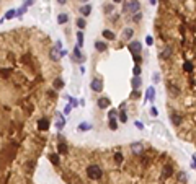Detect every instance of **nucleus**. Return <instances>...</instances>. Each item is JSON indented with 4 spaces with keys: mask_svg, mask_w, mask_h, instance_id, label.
<instances>
[{
    "mask_svg": "<svg viewBox=\"0 0 196 184\" xmlns=\"http://www.w3.org/2000/svg\"><path fill=\"white\" fill-rule=\"evenodd\" d=\"M16 16V10H8L3 16V20H12V18H15Z\"/></svg>",
    "mask_w": 196,
    "mask_h": 184,
    "instance_id": "nucleus-30",
    "label": "nucleus"
},
{
    "mask_svg": "<svg viewBox=\"0 0 196 184\" xmlns=\"http://www.w3.org/2000/svg\"><path fill=\"white\" fill-rule=\"evenodd\" d=\"M49 57H51V60L59 62V60H60V51L57 49V47H52V49H51V52H49Z\"/></svg>",
    "mask_w": 196,
    "mask_h": 184,
    "instance_id": "nucleus-10",
    "label": "nucleus"
},
{
    "mask_svg": "<svg viewBox=\"0 0 196 184\" xmlns=\"http://www.w3.org/2000/svg\"><path fill=\"white\" fill-rule=\"evenodd\" d=\"M103 38H105V39H111V41H113L116 38V34L113 33V31H110V30H105V31H103Z\"/></svg>",
    "mask_w": 196,
    "mask_h": 184,
    "instance_id": "nucleus-24",
    "label": "nucleus"
},
{
    "mask_svg": "<svg viewBox=\"0 0 196 184\" xmlns=\"http://www.w3.org/2000/svg\"><path fill=\"white\" fill-rule=\"evenodd\" d=\"M92 90L93 91H96V93H100V91H103V80L101 78H93L90 83Z\"/></svg>",
    "mask_w": 196,
    "mask_h": 184,
    "instance_id": "nucleus-6",
    "label": "nucleus"
},
{
    "mask_svg": "<svg viewBox=\"0 0 196 184\" xmlns=\"http://www.w3.org/2000/svg\"><path fill=\"white\" fill-rule=\"evenodd\" d=\"M79 11H80V15L83 16V18H87V16H88V15L92 13V5L85 3L83 7H80V10H79Z\"/></svg>",
    "mask_w": 196,
    "mask_h": 184,
    "instance_id": "nucleus-13",
    "label": "nucleus"
},
{
    "mask_svg": "<svg viewBox=\"0 0 196 184\" xmlns=\"http://www.w3.org/2000/svg\"><path fill=\"white\" fill-rule=\"evenodd\" d=\"M115 161L118 164H121V163H123V155H121V153H115Z\"/></svg>",
    "mask_w": 196,
    "mask_h": 184,
    "instance_id": "nucleus-37",
    "label": "nucleus"
},
{
    "mask_svg": "<svg viewBox=\"0 0 196 184\" xmlns=\"http://www.w3.org/2000/svg\"><path fill=\"white\" fill-rule=\"evenodd\" d=\"M128 49H129L131 54H141L142 52V44L139 41H131L129 46H128Z\"/></svg>",
    "mask_w": 196,
    "mask_h": 184,
    "instance_id": "nucleus-4",
    "label": "nucleus"
},
{
    "mask_svg": "<svg viewBox=\"0 0 196 184\" xmlns=\"http://www.w3.org/2000/svg\"><path fill=\"white\" fill-rule=\"evenodd\" d=\"M151 113H152V116H159V111H157L155 108H154V106L151 108Z\"/></svg>",
    "mask_w": 196,
    "mask_h": 184,
    "instance_id": "nucleus-44",
    "label": "nucleus"
},
{
    "mask_svg": "<svg viewBox=\"0 0 196 184\" xmlns=\"http://www.w3.org/2000/svg\"><path fill=\"white\" fill-rule=\"evenodd\" d=\"M176 179H178L180 183H186V173L185 171H178V173H176Z\"/></svg>",
    "mask_w": 196,
    "mask_h": 184,
    "instance_id": "nucleus-29",
    "label": "nucleus"
},
{
    "mask_svg": "<svg viewBox=\"0 0 196 184\" xmlns=\"http://www.w3.org/2000/svg\"><path fill=\"white\" fill-rule=\"evenodd\" d=\"M75 25H77V28H79V30H85V26H87L85 18H83V16H82V18H79V20L75 21Z\"/></svg>",
    "mask_w": 196,
    "mask_h": 184,
    "instance_id": "nucleus-23",
    "label": "nucleus"
},
{
    "mask_svg": "<svg viewBox=\"0 0 196 184\" xmlns=\"http://www.w3.org/2000/svg\"><path fill=\"white\" fill-rule=\"evenodd\" d=\"M96 104H98V108H100V109H106V108H110L111 101H110V98H106V96H101V98H98Z\"/></svg>",
    "mask_w": 196,
    "mask_h": 184,
    "instance_id": "nucleus-8",
    "label": "nucleus"
},
{
    "mask_svg": "<svg viewBox=\"0 0 196 184\" xmlns=\"http://www.w3.org/2000/svg\"><path fill=\"white\" fill-rule=\"evenodd\" d=\"M95 49L98 52H106L108 51V44H106L105 41H95Z\"/></svg>",
    "mask_w": 196,
    "mask_h": 184,
    "instance_id": "nucleus-11",
    "label": "nucleus"
},
{
    "mask_svg": "<svg viewBox=\"0 0 196 184\" xmlns=\"http://www.w3.org/2000/svg\"><path fill=\"white\" fill-rule=\"evenodd\" d=\"M87 176L90 179H93V181H98V179H101V176H103V171H101V168L98 164H90V166L87 168Z\"/></svg>",
    "mask_w": 196,
    "mask_h": 184,
    "instance_id": "nucleus-1",
    "label": "nucleus"
},
{
    "mask_svg": "<svg viewBox=\"0 0 196 184\" xmlns=\"http://www.w3.org/2000/svg\"><path fill=\"white\" fill-rule=\"evenodd\" d=\"M54 47H57V49H62V41H57V42H56V46H54Z\"/></svg>",
    "mask_w": 196,
    "mask_h": 184,
    "instance_id": "nucleus-46",
    "label": "nucleus"
},
{
    "mask_svg": "<svg viewBox=\"0 0 196 184\" xmlns=\"http://www.w3.org/2000/svg\"><path fill=\"white\" fill-rule=\"evenodd\" d=\"M35 2H36V0H26V2H25V5H26V7H30V5H33Z\"/></svg>",
    "mask_w": 196,
    "mask_h": 184,
    "instance_id": "nucleus-47",
    "label": "nucleus"
},
{
    "mask_svg": "<svg viewBox=\"0 0 196 184\" xmlns=\"http://www.w3.org/2000/svg\"><path fill=\"white\" fill-rule=\"evenodd\" d=\"M77 46H79V47L83 46V33H82V30L77 33Z\"/></svg>",
    "mask_w": 196,
    "mask_h": 184,
    "instance_id": "nucleus-27",
    "label": "nucleus"
},
{
    "mask_svg": "<svg viewBox=\"0 0 196 184\" xmlns=\"http://www.w3.org/2000/svg\"><path fill=\"white\" fill-rule=\"evenodd\" d=\"M92 127H93V125H92L90 122H80L79 127H77V130H79V132H87V130H92Z\"/></svg>",
    "mask_w": 196,
    "mask_h": 184,
    "instance_id": "nucleus-16",
    "label": "nucleus"
},
{
    "mask_svg": "<svg viewBox=\"0 0 196 184\" xmlns=\"http://www.w3.org/2000/svg\"><path fill=\"white\" fill-rule=\"evenodd\" d=\"M113 2H115V3H119V2H121V0H113Z\"/></svg>",
    "mask_w": 196,
    "mask_h": 184,
    "instance_id": "nucleus-51",
    "label": "nucleus"
},
{
    "mask_svg": "<svg viewBox=\"0 0 196 184\" xmlns=\"http://www.w3.org/2000/svg\"><path fill=\"white\" fill-rule=\"evenodd\" d=\"M108 117H110V119H118V111H116V109H110Z\"/></svg>",
    "mask_w": 196,
    "mask_h": 184,
    "instance_id": "nucleus-34",
    "label": "nucleus"
},
{
    "mask_svg": "<svg viewBox=\"0 0 196 184\" xmlns=\"http://www.w3.org/2000/svg\"><path fill=\"white\" fill-rule=\"evenodd\" d=\"M172 57V47L170 46H165L160 52V59H170Z\"/></svg>",
    "mask_w": 196,
    "mask_h": 184,
    "instance_id": "nucleus-14",
    "label": "nucleus"
},
{
    "mask_svg": "<svg viewBox=\"0 0 196 184\" xmlns=\"http://www.w3.org/2000/svg\"><path fill=\"white\" fill-rule=\"evenodd\" d=\"M193 69H195V67H193V62H191V60H186L185 64H183V70H185V72H188V73H191V72H193Z\"/></svg>",
    "mask_w": 196,
    "mask_h": 184,
    "instance_id": "nucleus-22",
    "label": "nucleus"
},
{
    "mask_svg": "<svg viewBox=\"0 0 196 184\" xmlns=\"http://www.w3.org/2000/svg\"><path fill=\"white\" fill-rule=\"evenodd\" d=\"M173 174V168H172L170 164H167V166H163V171H162V181H165V179H168Z\"/></svg>",
    "mask_w": 196,
    "mask_h": 184,
    "instance_id": "nucleus-9",
    "label": "nucleus"
},
{
    "mask_svg": "<svg viewBox=\"0 0 196 184\" xmlns=\"http://www.w3.org/2000/svg\"><path fill=\"white\" fill-rule=\"evenodd\" d=\"M141 10V3L139 0H128L123 5V13H136Z\"/></svg>",
    "mask_w": 196,
    "mask_h": 184,
    "instance_id": "nucleus-2",
    "label": "nucleus"
},
{
    "mask_svg": "<svg viewBox=\"0 0 196 184\" xmlns=\"http://www.w3.org/2000/svg\"><path fill=\"white\" fill-rule=\"evenodd\" d=\"M80 2H83V3H88V0H80Z\"/></svg>",
    "mask_w": 196,
    "mask_h": 184,
    "instance_id": "nucleus-52",
    "label": "nucleus"
},
{
    "mask_svg": "<svg viewBox=\"0 0 196 184\" xmlns=\"http://www.w3.org/2000/svg\"><path fill=\"white\" fill-rule=\"evenodd\" d=\"M79 106H85V100H80V101H79Z\"/></svg>",
    "mask_w": 196,
    "mask_h": 184,
    "instance_id": "nucleus-49",
    "label": "nucleus"
},
{
    "mask_svg": "<svg viewBox=\"0 0 196 184\" xmlns=\"http://www.w3.org/2000/svg\"><path fill=\"white\" fill-rule=\"evenodd\" d=\"M57 122H56V127H57V130H62L65 125V117H62V114H57Z\"/></svg>",
    "mask_w": 196,
    "mask_h": 184,
    "instance_id": "nucleus-18",
    "label": "nucleus"
},
{
    "mask_svg": "<svg viewBox=\"0 0 196 184\" xmlns=\"http://www.w3.org/2000/svg\"><path fill=\"white\" fill-rule=\"evenodd\" d=\"M67 98H69V103H71L72 108H77V106H79V101H77L75 98H72V96H67Z\"/></svg>",
    "mask_w": 196,
    "mask_h": 184,
    "instance_id": "nucleus-36",
    "label": "nucleus"
},
{
    "mask_svg": "<svg viewBox=\"0 0 196 184\" xmlns=\"http://www.w3.org/2000/svg\"><path fill=\"white\" fill-rule=\"evenodd\" d=\"M132 20H134V21H141L142 20V13H141V11H136L134 16H132Z\"/></svg>",
    "mask_w": 196,
    "mask_h": 184,
    "instance_id": "nucleus-38",
    "label": "nucleus"
},
{
    "mask_svg": "<svg viewBox=\"0 0 196 184\" xmlns=\"http://www.w3.org/2000/svg\"><path fill=\"white\" fill-rule=\"evenodd\" d=\"M134 125H136L139 130H144V124H142L141 121H136V122H134Z\"/></svg>",
    "mask_w": 196,
    "mask_h": 184,
    "instance_id": "nucleus-40",
    "label": "nucleus"
},
{
    "mask_svg": "<svg viewBox=\"0 0 196 184\" xmlns=\"http://www.w3.org/2000/svg\"><path fill=\"white\" fill-rule=\"evenodd\" d=\"M118 119H119V122H128V114H126V111H121V113H118Z\"/></svg>",
    "mask_w": 196,
    "mask_h": 184,
    "instance_id": "nucleus-28",
    "label": "nucleus"
},
{
    "mask_svg": "<svg viewBox=\"0 0 196 184\" xmlns=\"http://www.w3.org/2000/svg\"><path fill=\"white\" fill-rule=\"evenodd\" d=\"M131 152H132V155H136V156H139V155L144 153V145H142V142H134V144H131Z\"/></svg>",
    "mask_w": 196,
    "mask_h": 184,
    "instance_id": "nucleus-5",
    "label": "nucleus"
},
{
    "mask_svg": "<svg viewBox=\"0 0 196 184\" xmlns=\"http://www.w3.org/2000/svg\"><path fill=\"white\" fill-rule=\"evenodd\" d=\"M52 85H54V88H56V90L64 88V80L59 77V78H56V80H54V83H52Z\"/></svg>",
    "mask_w": 196,
    "mask_h": 184,
    "instance_id": "nucleus-25",
    "label": "nucleus"
},
{
    "mask_svg": "<svg viewBox=\"0 0 196 184\" xmlns=\"http://www.w3.org/2000/svg\"><path fill=\"white\" fill-rule=\"evenodd\" d=\"M168 88H170V93H172V96H176L178 93H180V90L178 88H175L173 85H168Z\"/></svg>",
    "mask_w": 196,
    "mask_h": 184,
    "instance_id": "nucleus-35",
    "label": "nucleus"
},
{
    "mask_svg": "<svg viewBox=\"0 0 196 184\" xmlns=\"http://www.w3.org/2000/svg\"><path fill=\"white\" fill-rule=\"evenodd\" d=\"M108 125H110V129H111V130H118V122H116V119H110Z\"/></svg>",
    "mask_w": 196,
    "mask_h": 184,
    "instance_id": "nucleus-31",
    "label": "nucleus"
},
{
    "mask_svg": "<svg viewBox=\"0 0 196 184\" xmlns=\"http://www.w3.org/2000/svg\"><path fill=\"white\" fill-rule=\"evenodd\" d=\"M132 36H134V30H132V28H126V30L123 31V38H124V39H131Z\"/></svg>",
    "mask_w": 196,
    "mask_h": 184,
    "instance_id": "nucleus-20",
    "label": "nucleus"
},
{
    "mask_svg": "<svg viewBox=\"0 0 196 184\" xmlns=\"http://www.w3.org/2000/svg\"><path fill=\"white\" fill-rule=\"evenodd\" d=\"M132 59L136 64H141V54H132Z\"/></svg>",
    "mask_w": 196,
    "mask_h": 184,
    "instance_id": "nucleus-39",
    "label": "nucleus"
},
{
    "mask_svg": "<svg viewBox=\"0 0 196 184\" xmlns=\"http://www.w3.org/2000/svg\"><path fill=\"white\" fill-rule=\"evenodd\" d=\"M131 85H132V90H139V88H141V85H142L141 75H139V77H134V78H132V82H131Z\"/></svg>",
    "mask_w": 196,
    "mask_h": 184,
    "instance_id": "nucleus-17",
    "label": "nucleus"
},
{
    "mask_svg": "<svg viewBox=\"0 0 196 184\" xmlns=\"http://www.w3.org/2000/svg\"><path fill=\"white\" fill-rule=\"evenodd\" d=\"M71 111H72V106H71V104H67V106L64 108V114H69Z\"/></svg>",
    "mask_w": 196,
    "mask_h": 184,
    "instance_id": "nucleus-43",
    "label": "nucleus"
},
{
    "mask_svg": "<svg viewBox=\"0 0 196 184\" xmlns=\"http://www.w3.org/2000/svg\"><path fill=\"white\" fill-rule=\"evenodd\" d=\"M170 117H172V122H173L175 125H180L181 124V116L180 114H172Z\"/></svg>",
    "mask_w": 196,
    "mask_h": 184,
    "instance_id": "nucleus-26",
    "label": "nucleus"
},
{
    "mask_svg": "<svg viewBox=\"0 0 196 184\" xmlns=\"http://www.w3.org/2000/svg\"><path fill=\"white\" fill-rule=\"evenodd\" d=\"M69 21V15L67 13H59V16H57V23L59 25H64V23H67Z\"/></svg>",
    "mask_w": 196,
    "mask_h": 184,
    "instance_id": "nucleus-19",
    "label": "nucleus"
},
{
    "mask_svg": "<svg viewBox=\"0 0 196 184\" xmlns=\"http://www.w3.org/2000/svg\"><path fill=\"white\" fill-rule=\"evenodd\" d=\"M67 152H69L67 144H65V142H59V144H57V153H59V155H65Z\"/></svg>",
    "mask_w": 196,
    "mask_h": 184,
    "instance_id": "nucleus-15",
    "label": "nucleus"
},
{
    "mask_svg": "<svg viewBox=\"0 0 196 184\" xmlns=\"http://www.w3.org/2000/svg\"><path fill=\"white\" fill-rule=\"evenodd\" d=\"M57 3H59V5H65V3H67V0H57Z\"/></svg>",
    "mask_w": 196,
    "mask_h": 184,
    "instance_id": "nucleus-48",
    "label": "nucleus"
},
{
    "mask_svg": "<svg viewBox=\"0 0 196 184\" xmlns=\"http://www.w3.org/2000/svg\"><path fill=\"white\" fill-rule=\"evenodd\" d=\"M26 10H28V7H26V5L20 7V8L16 10V16H21V15H23V13H26Z\"/></svg>",
    "mask_w": 196,
    "mask_h": 184,
    "instance_id": "nucleus-33",
    "label": "nucleus"
},
{
    "mask_svg": "<svg viewBox=\"0 0 196 184\" xmlns=\"http://www.w3.org/2000/svg\"><path fill=\"white\" fill-rule=\"evenodd\" d=\"M105 11H106V13L113 11V5H106V7H105Z\"/></svg>",
    "mask_w": 196,
    "mask_h": 184,
    "instance_id": "nucleus-45",
    "label": "nucleus"
},
{
    "mask_svg": "<svg viewBox=\"0 0 196 184\" xmlns=\"http://www.w3.org/2000/svg\"><path fill=\"white\" fill-rule=\"evenodd\" d=\"M146 101H151V104H154V101H155V88L154 86H149L146 90Z\"/></svg>",
    "mask_w": 196,
    "mask_h": 184,
    "instance_id": "nucleus-7",
    "label": "nucleus"
},
{
    "mask_svg": "<svg viewBox=\"0 0 196 184\" xmlns=\"http://www.w3.org/2000/svg\"><path fill=\"white\" fill-rule=\"evenodd\" d=\"M72 60H74V62H77V64H82V62H85V54H83V52H82L80 51V47H79V46H75V47H74V51H72V57H71Z\"/></svg>",
    "mask_w": 196,
    "mask_h": 184,
    "instance_id": "nucleus-3",
    "label": "nucleus"
},
{
    "mask_svg": "<svg viewBox=\"0 0 196 184\" xmlns=\"http://www.w3.org/2000/svg\"><path fill=\"white\" fill-rule=\"evenodd\" d=\"M132 73H134V77H139V75H141V65H139V64L134 65V69H132Z\"/></svg>",
    "mask_w": 196,
    "mask_h": 184,
    "instance_id": "nucleus-32",
    "label": "nucleus"
},
{
    "mask_svg": "<svg viewBox=\"0 0 196 184\" xmlns=\"http://www.w3.org/2000/svg\"><path fill=\"white\" fill-rule=\"evenodd\" d=\"M154 83H159V82H160V73H154Z\"/></svg>",
    "mask_w": 196,
    "mask_h": 184,
    "instance_id": "nucleus-41",
    "label": "nucleus"
},
{
    "mask_svg": "<svg viewBox=\"0 0 196 184\" xmlns=\"http://www.w3.org/2000/svg\"><path fill=\"white\" fill-rule=\"evenodd\" d=\"M146 42H147L149 46H152V44H154V38H152V36H147V38H146Z\"/></svg>",
    "mask_w": 196,
    "mask_h": 184,
    "instance_id": "nucleus-42",
    "label": "nucleus"
},
{
    "mask_svg": "<svg viewBox=\"0 0 196 184\" xmlns=\"http://www.w3.org/2000/svg\"><path fill=\"white\" fill-rule=\"evenodd\" d=\"M149 3L151 5H157V0H149Z\"/></svg>",
    "mask_w": 196,
    "mask_h": 184,
    "instance_id": "nucleus-50",
    "label": "nucleus"
},
{
    "mask_svg": "<svg viewBox=\"0 0 196 184\" xmlns=\"http://www.w3.org/2000/svg\"><path fill=\"white\" fill-rule=\"evenodd\" d=\"M38 129H39L41 132H46V130L49 129V121L47 119H39L38 121Z\"/></svg>",
    "mask_w": 196,
    "mask_h": 184,
    "instance_id": "nucleus-12",
    "label": "nucleus"
},
{
    "mask_svg": "<svg viewBox=\"0 0 196 184\" xmlns=\"http://www.w3.org/2000/svg\"><path fill=\"white\" fill-rule=\"evenodd\" d=\"M49 161L54 164V166H57V164H59V161H60V160H59V153H51L49 155Z\"/></svg>",
    "mask_w": 196,
    "mask_h": 184,
    "instance_id": "nucleus-21",
    "label": "nucleus"
}]
</instances>
